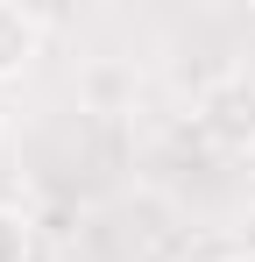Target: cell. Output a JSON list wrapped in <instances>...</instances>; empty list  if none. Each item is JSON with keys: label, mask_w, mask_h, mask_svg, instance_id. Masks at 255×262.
Returning <instances> with one entry per match:
<instances>
[{"label": "cell", "mask_w": 255, "mask_h": 262, "mask_svg": "<svg viewBox=\"0 0 255 262\" xmlns=\"http://www.w3.org/2000/svg\"><path fill=\"white\" fill-rule=\"evenodd\" d=\"M241 248L255 255V206H248V220H241Z\"/></svg>", "instance_id": "277c9868"}, {"label": "cell", "mask_w": 255, "mask_h": 262, "mask_svg": "<svg viewBox=\"0 0 255 262\" xmlns=\"http://www.w3.org/2000/svg\"><path fill=\"white\" fill-rule=\"evenodd\" d=\"M29 255H36V227L14 206H0V262H29Z\"/></svg>", "instance_id": "3957f363"}, {"label": "cell", "mask_w": 255, "mask_h": 262, "mask_svg": "<svg viewBox=\"0 0 255 262\" xmlns=\"http://www.w3.org/2000/svg\"><path fill=\"white\" fill-rule=\"evenodd\" d=\"M199 128H206L213 149L248 156V149H255V85H248V78H220V85L199 99Z\"/></svg>", "instance_id": "6da1fadb"}, {"label": "cell", "mask_w": 255, "mask_h": 262, "mask_svg": "<svg viewBox=\"0 0 255 262\" xmlns=\"http://www.w3.org/2000/svg\"><path fill=\"white\" fill-rule=\"evenodd\" d=\"M36 50H42V21L29 14V7L0 0V85H7V78H22V71L36 64Z\"/></svg>", "instance_id": "7a4b0ae2"}, {"label": "cell", "mask_w": 255, "mask_h": 262, "mask_svg": "<svg viewBox=\"0 0 255 262\" xmlns=\"http://www.w3.org/2000/svg\"><path fill=\"white\" fill-rule=\"evenodd\" d=\"M213 262H255V255H248V248H227V255H213Z\"/></svg>", "instance_id": "5b68a950"}, {"label": "cell", "mask_w": 255, "mask_h": 262, "mask_svg": "<svg viewBox=\"0 0 255 262\" xmlns=\"http://www.w3.org/2000/svg\"><path fill=\"white\" fill-rule=\"evenodd\" d=\"M0 135H7V121H0Z\"/></svg>", "instance_id": "8992f818"}]
</instances>
